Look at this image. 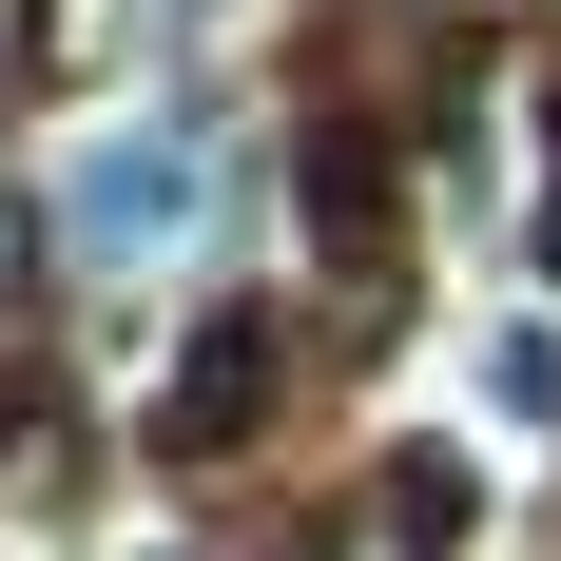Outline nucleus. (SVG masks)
Segmentation results:
<instances>
[{"label":"nucleus","mask_w":561,"mask_h":561,"mask_svg":"<svg viewBox=\"0 0 561 561\" xmlns=\"http://www.w3.org/2000/svg\"><path fill=\"white\" fill-rule=\"evenodd\" d=\"M194 232V156L174 136H98L78 156V252H174Z\"/></svg>","instance_id":"nucleus-1"},{"label":"nucleus","mask_w":561,"mask_h":561,"mask_svg":"<svg viewBox=\"0 0 561 561\" xmlns=\"http://www.w3.org/2000/svg\"><path fill=\"white\" fill-rule=\"evenodd\" d=\"M232 426H252V330H214L194 388H174V446H232Z\"/></svg>","instance_id":"nucleus-2"}]
</instances>
